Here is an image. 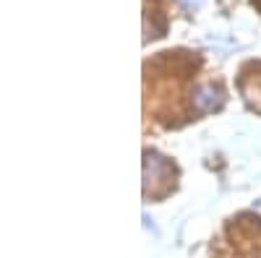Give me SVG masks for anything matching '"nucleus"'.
Instances as JSON below:
<instances>
[{
    "label": "nucleus",
    "instance_id": "f257e3e1",
    "mask_svg": "<svg viewBox=\"0 0 261 258\" xmlns=\"http://www.w3.org/2000/svg\"><path fill=\"white\" fill-rule=\"evenodd\" d=\"M193 104L199 107L201 112H212V110H217V107L222 104V92L217 89L214 83H204L201 89L193 94Z\"/></svg>",
    "mask_w": 261,
    "mask_h": 258
},
{
    "label": "nucleus",
    "instance_id": "f03ea898",
    "mask_svg": "<svg viewBox=\"0 0 261 258\" xmlns=\"http://www.w3.org/2000/svg\"><path fill=\"white\" fill-rule=\"evenodd\" d=\"M160 172H170V164L157 157V154H146V162H144V185L149 188V183H157L160 180Z\"/></svg>",
    "mask_w": 261,
    "mask_h": 258
},
{
    "label": "nucleus",
    "instance_id": "7ed1b4c3",
    "mask_svg": "<svg viewBox=\"0 0 261 258\" xmlns=\"http://www.w3.org/2000/svg\"><path fill=\"white\" fill-rule=\"evenodd\" d=\"M180 3H183V8H188V11H193V8H199V6L204 3V0H180Z\"/></svg>",
    "mask_w": 261,
    "mask_h": 258
}]
</instances>
